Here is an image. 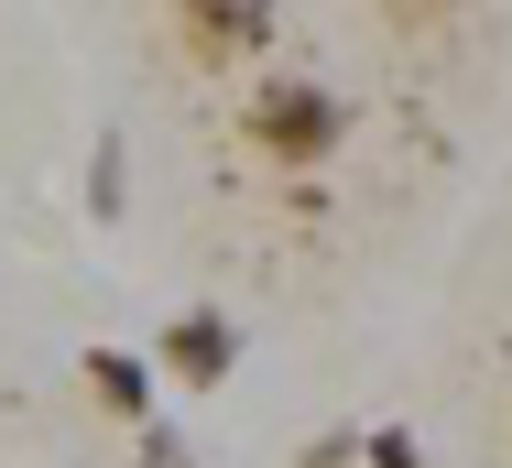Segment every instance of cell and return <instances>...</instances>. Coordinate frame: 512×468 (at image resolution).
<instances>
[{"mask_svg": "<svg viewBox=\"0 0 512 468\" xmlns=\"http://www.w3.org/2000/svg\"><path fill=\"white\" fill-rule=\"evenodd\" d=\"M338 131H349V109H338V88H316V77H262V88L240 98V142L273 175H316L338 153Z\"/></svg>", "mask_w": 512, "mask_h": 468, "instance_id": "1", "label": "cell"}, {"mask_svg": "<svg viewBox=\"0 0 512 468\" xmlns=\"http://www.w3.org/2000/svg\"><path fill=\"white\" fill-rule=\"evenodd\" d=\"M175 44H186V66H251L273 44V11L262 0H197V11H175Z\"/></svg>", "mask_w": 512, "mask_h": 468, "instance_id": "2", "label": "cell"}, {"mask_svg": "<svg viewBox=\"0 0 512 468\" xmlns=\"http://www.w3.org/2000/svg\"><path fill=\"white\" fill-rule=\"evenodd\" d=\"M229 371H240V327H229L218 305H186V316L164 327V381H175V392H218Z\"/></svg>", "mask_w": 512, "mask_h": 468, "instance_id": "3", "label": "cell"}, {"mask_svg": "<svg viewBox=\"0 0 512 468\" xmlns=\"http://www.w3.org/2000/svg\"><path fill=\"white\" fill-rule=\"evenodd\" d=\"M77 381L99 392V414H120V425H142V414H153V371H142L131 349H88V360H77Z\"/></svg>", "mask_w": 512, "mask_h": 468, "instance_id": "4", "label": "cell"}, {"mask_svg": "<svg viewBox=\"0 0 512 468\" xmlns=\"http://www.w3.org/2000/svg\"><path fill=\"white\" fill-rule=\"evenodd\" d=\"M360 468H425V447H414V436H393V425H382V436H360Z\"/></svg>", "mask_w": 512, "mask_h": 468, "instance_id": "5", "label": "cell"}, {"mask_svg": "<svg viewBox=\"0 0 512 468\" xmlns=\"http://www.w3.org/2000/svg\"><path fill=\"white\" fill-rule=\"evenodd\" d=\"M306 468H360V447H349V436H327V447H306Z\"/></svg>", "mask_w": 512, "mask_h": 468, "instance_id": "6", "label": "cell"}]
</instances>
